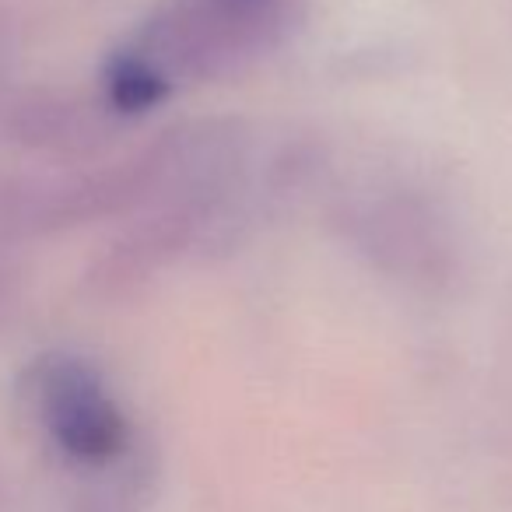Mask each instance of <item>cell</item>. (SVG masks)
<instances>
[{
    "label": "cell",
    "instance_id": "obj_1",
    "mask_svg": "<svg viewBox=\"0 0 512 512\" xmlns=\"http://www.w3.org/2000/svg\"><path fill=\"white\" fill-rule=\"evenodd\" d=\"M39 407L50 435L71 460L99 467L116 460L127 446V421L88 365L71 358L46 365Z\"/></svg>",
    "mask_w": 512,
    "mask_h": 512
},
{
    "label": "cell",
    "instance_id": "obj_2",
    "mask_svg": "<svg viewBox=\"0 0 512 512\" xmlns=\"http://www.w3.org/2000/svg\"><path fill=\"white\" fill-rule=\"evenodd\" d=\"M106 88H109V102L120 113H148V109H155L169 95L165 74L151 60L134 57V53H120L109 64Z\"/></svg>",
    "mask_w": 512,
    "mask_h": 512
}]
</instances>
